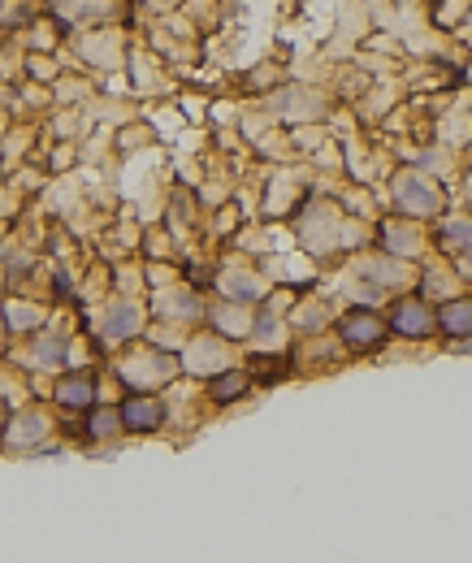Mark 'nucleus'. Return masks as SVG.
I'll return each mask as SVG.
<instances>
[{
	"mask_svg": "<svg viewBox=\"0 0 472 563\" xmlns=\"http://www.w3.org/2000/svg\"><path fill=\"white\" fill-rule=\"evenodd\" d=\"M403 200H408V204H429V191H416V187L403 182Z\"/></svg>",
	"mask_w": 472,
	"mask_h": 563,
	"instance_id": "nucleus-7",
	"label": "nucleus"
},
{
	"mask_svg": "<svg viewBox=\"0 0 472 563\" xmlns=\"http://www.w3.org/2000/svg\"><path fill=\"white\" fill-rule=\"evenodd\" d=\"M61 399L65 403H91V386L87 382H65L61 386Z\"/></svg>",
	"mask_w": 472,
	"mask_h": 563,
	"instance_id": "nucleus-6",
	"label": "nucleus"
},
{
	"mask_svg": "<svg viewBox=\"0 0 472 563\" xmlns=\"http://www.w3.org/2000/svg\"><path fill=\"white\" fill-rule=\"evenodd\" d=\"M442 330L447 334H472V299H460V304L442 308Z\"/></svg>",
	"mask_w": 472,
	"mask_h": 563,
	"instance_id": "nucleus-3",
	"label": "nucleus"
},
{
	"mask_svg": "<svg viewBox=\"0 0 472 563\" xmlns=\"http://www.w3.org/2000/svg\"><path fill=\"white\" fill-rule=\"evenodd\" d=\"M239 390H243V377H239V373H226V377H221V382L213 386V395H217V399H234Z\"/></svg>",
	"mask_w": 472,
	"mask_h": 563,
	"instance_id": "nucleus-5",
	"label": "nucleus"
},
{
	"mask_svg": "<svg viewBox=\"0 0 472 563\" xmlns=\"http://www.w3.org/2000/svg\"><path fill=\"white\" fill-rule=\"evenodd\" d=\"M156 421H161V408H156V403H143V399L126 403V425L130 429H152Z\"/></svg>",
	"mask_w": 472,
	"mask_h": 563,
	"instance_id": "nucleus-4",
	"label": "nucleus"
},
{
	"mask_svg": "<svg viewBox=\"0 0 472 563\" xmlns=\"http://www.w3.org/2000/svg\"><path fill=\"white\" fill-rule=\"evenodd\" d=\"M343 338L347 343H377L382 338V321L373 317V312H351V317L343 321Z\"/></svg>",
	"mask_w": 472,
	"mask_h": 563,
	"instance_id": "nucleus-1",
	"label": "nucleus"
},
{
	"mask_svg": "<svg viewBox=\"0 0 472 563\" xmlns=\"http://www.w3.org/2000/svg\"><path fill=\"white\" fill-rule=\"evenodd\" d=\"M429 325H434V321H429V308L416 304V299H408V304L395 308V330L399 334H425Z\"/></svg>",
	"mask_w": 472,
	"mask_h": 563,
	"instance_id": "nucleus-2",
	"label": "nucleus"
}]
</instances>
